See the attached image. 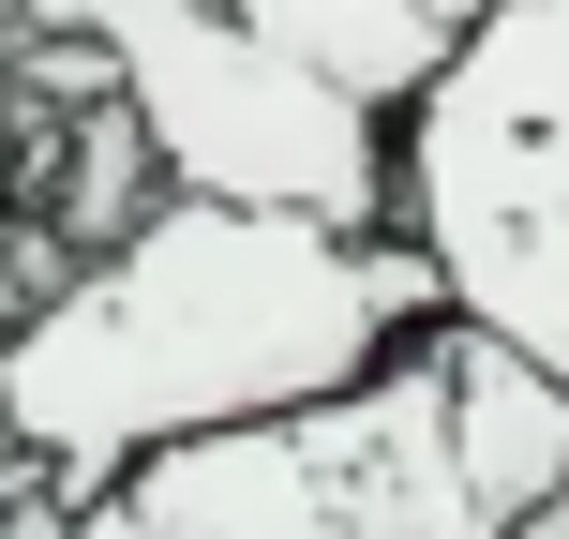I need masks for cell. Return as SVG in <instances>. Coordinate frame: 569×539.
Here are the masks:
<instances>
[{"mask_svg":"<svg viewBox=\"0 0 569 539\" xmlns=\"http://www.w3.org/2000/svg\"><path fill=\"white\" fill-rule=\"evenodd\" d=\"M0 495H30V450H16V390H0Z\"/></svg>","mask_w":569,"mask_h":539,"instance_id":"cell-8","label":"cell"},{"mask_svg":"<svg viewBox=\"0 0 569 539\" xmlns=\"http://www.w3.org/2000/svg\"><path fill=\"white\" fill-rule=\"evenodd\" d=\"M435 375H450V465L480 495V525L510 539L525 510H555L569 495V375H540L525 345L465 330V315H435Z\"/></svg>","mask_w":569,"mask_h":539,"instance_id":"cell-5","label":"cell"},{"mask_svg":"<svg viewBox=\"0 0 569 539\" xmlns=\"http://www.w3.org/2000/svg\"><path fill=\"white\" fill-rule=\"evenodd\" d=\"M16 16L106 46L120 106H136L150 166H166L180 196L315 210V226H390L405 210L390 106H360V90L315 76L300 46H270L240 0H16Z\"/></svg>","mask_w":569,"mask_h":539,"instance_id":"cell-2","label":"cell"},{"mask_svg":"<svg viewBox=\"0 0 569 539\" xmlns=\"http://www.w3.org/2000/svg\"><path fill=\"white\" fill-rule=\"evenodd\" d=\"M390 136H405L390 226L435 256L450 315L569 375V0H495Z\"/></svg>","mask_w":569,"mask_h":539,"instance_id":"cell-3","label":"cell"},{"mask_svg":"<svg viewBox=\"0 0 569 539\" xmlns=\"http://www.w3.org/2000/svg\"><path fill=\"white\" fill-rule=\"evenodd\" d=\"M120 495H136L150 525H180V539H495L480 495H465V465H450L435 330L405 345L390 375L330 390V405H284V420L150 450Z\"/></svg>","mask_w":569,"mask_h":539,"instance_id":"cell-4","label":"cell"},{"mask_svg":"<svg viewBox=\"0 0 569 539\" xmlns=\"http://www.w3.org/2000/svg\"><path fill=\"white\" fill-rule=\"evenodd\" d=\"M0 539H76V510H60V495L30 480V495H0Z\"/></svg>","mask_w":569,"mask_h":539,"instance_id":"cell-6","label":"cell"},{"mask_svg":"<svg viewBox=\"0 0 569 539\" xmlns=\"http://www.w3.org/2000/svg\"><path fill=\"white\" fill-rule=\"evenodd\" d=\"M435 315H450V285L405 226L166 196L136 240L60 270L0 330V390H16L30 480L60 510H90L180 435H240V420H284V405L390 375Z\"/></svg>","mask_w":569,"mask_h":539,"instance_id":"cell-1","label":"cell"},{"mask_svg":"<svg viewBox=\"0 0 569 539\" xmlns=\"http://www.w3.org/2000/svg\"><path fill=\"white\" fill-rule=\"evenodd\" d=\"M76 539H180V525H150L136 495H90V510H76Z\"/></svg>","mask_w":569,"mask_h":539,"instance_id":"cell-7","label":"cell"}]
</instances>
